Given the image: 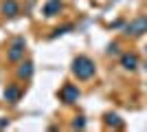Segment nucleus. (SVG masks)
Here are the masks:
<instances>
[{
  "instance_id": "1a4fd4ad",
  "label": "nucleus",
  "mask_w": 147,
  "mask_h": 132,
  "mask_svg": "<svg viewBox=\"0 0 147 132\" xmlns=\"http://www.w3.org/2000/svg\"><path fill=\"white\" fill-rule=\"evenodd\" d=\"M18 77L20 79H31L33 77V62H22L18 66Z\"/></svg>"
},
{
  "instance_id": "20e7f679",
  "label": "nucleus",
  "mask_w": 147,
  "mask_h": 132,
  "mask_svg": "<svg viewBox=\"0 0 147 132\" xmlns=\"http://www.w3.org/2000/svg\"><path fill=\"white\" fill-rule=\"evenodd\" d=\"M81 97V90L75 84H64L59 90V99L64 101V104H75V101Z\"/></svg>"
},
{
  "instance_id": "f8f14e48",
  "label": "nucleus",
  "mask_w": 147,
  "mask_h": 132,
  "mask_svg": "<svg viewBox=\"0 0 147 132\" xmlns=\"http://www.w3.org/2000/svg\"><path fill=\"white\" fill-rule=\"evenodd\" d=\"M108 53L117 55V53H119V44H117V42H114V44H110V46H108Z\"/></svg>"
},
{
  "instance_id": "9d476101",
  "label": "nucleus",
  "mask_w": 147,
  "mask_h": 132,
  "mask_svg": "<svg viewBox=\"0 0 147 132\" xmlns=\"http://www.w3.org/2000/svg\"><path fill=\"white\" fill-rule=\"evenodd\" d=\"M105 123H108V126H112V128H121V126H123L121 117H119V114H114V112L105 114Z\"/></svg>"
},
{
  "instance_id": "f257e3e1",
  "label": "nucleus",
  "mask_w": 147,
  "mask_h": 132,
  "mask_svg": "<svg viewBox=\"0 0 147 132\" xmlns=\"http://www.w3.org/2000/svg\"><path fill=\"white\" fill-rule=\"evenodd\" d=\"M94 62H92L90 57L86 55H79V57H75V62H73V73L77 79H81V82H86V79H90L92 75H94Z\"/></svg>"
},
{
  "instance_id": "6e6552de",
  "label": "nucleus",
  "mask_w": 147,
  "mask_h": 132,
  "mask_svg": "<svg viewBox=\"0 0 147 132\" xmlns=\"http://www.w3.org/2000/svg\"><path fill=\"white\" fill-rule=\"evenodd\" d=\"M20 97H22V90H20L18 86H7V88H5V99H7V101L18 104Z\"/></svg>"
},
{
  "instance_id": "423d86ee",
  "label": "nucleus",
  "mask_w": 147,
  "mask_h": 132,
  "mask_svg": "<svg viewBox=\"0 0 147 132\" xmlns=\"http://www.w3.org/2000/svg\"><path fill=\"white\" fill-rule=\"evenodd\" d=\"M0 9H2V13H5L7 18H13V16H18V13H20V5L16 2V0H5Z\"/></svg>"
},
{
  "instance_id": "f03ea898",
  "label": "nucleus",
  "mask_w": 147,
  "mask_h": 132,
  "mask_svg": "<svg viewBox=\"0 0 147 132\" xmlns=\"http://www.w3.org/2000/svg\"><path fill=\"white\" fill-rule=\"evenodd\" d=\"M24 51H26V40L24 38H16L9 46V53H7V60L9 62H20L24 57Z\"/></svg>"
},
{
  "instance_id": "39448f33",
  "label": "nucleus",
  "mask_w": 147,
  "mask_h": 132,
  "mask_svg": "<svg viewBox=\"0 0 147 132\" xmlns=\"http://www.w3.org/2000/svg\"><path fill=\"white\" fill-rule=\"evenodd\" d=\"M61 9H64L61 0H49V2L44 5V16H46V18H55Z\"/></svg>"
},
{
  "instance_id": "9b49d317",
  "label": "nucleus",
  "mask_w": 147,
  "mask_h": 132,
  "mask_svg": "<svg viewBox=\"0 0 147 132\" xmlns=\"http://www.w3.org/2000/svg\"><path fill=\"white\" fill-rule=\"evenodd\" d=\"M73 128H86V121H84V117H75V121H73Z\"/></svg>"
},
{
  "instance_id": "0eeeda50",
  "label": "nucleus",
  "mask_w": 147,
  "mask_h": 132,
  "mask_svg": "<svg viewBox=\"0 0 147 132\" xmlns=\"http://www.w3.org/2000/svg\"><path fill=\"white\" fill-rule=\"evenodd\" d=\"M121 66L127 70H134L136 66H138V57L134 55V53H125V55H121Z\"/></svg>"
},
{
  "instance_id": "7ed1b4c3",
  "label": "nucleus",
  "mask_w": 147,
  "mask_h": 132,
  "mask_svg": "<svg viewBox=\"0 0 147 132\" xmlns=\"http://www.w3.org/2000/svg\"><path fill=\"white\" fill-rule=\"evenodd\" d=\"M147 31V16H141V18H134L129 24H125V35L129 38H138Z\"/></svg>"
}]
</instances>
